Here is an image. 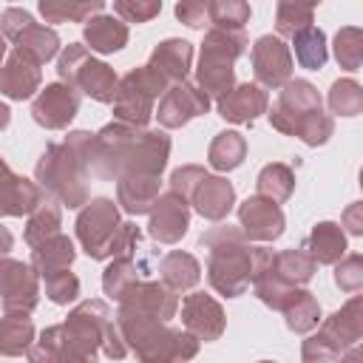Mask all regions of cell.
<instances>
[{
	"mask_svg": "<svg viewBox=\"0 0 363 363\" xmlns=\"http://www.w3.org/2000/svg\"><path fill=\"white\" fill-rule=\"evenodd\" d=\"M318 272V264L298 247L292 250H281L272 255V275L286 286V289H298L306 286Z\"/></svg>",
	"mask_w": 363,
	"mask_h": 363,
	"instance_id": "obj_29",
	"label": "cell"
},
{
	"mask_svg": "<svg viewBox=\"0 0 363 363\" xmlns=\"http://www.w3.org/2000/svg\"><path fill=\"white\" fill-rule=\"evenodd\" d=\"M11 247H14V235L6 227H0V258H6Z\"/></svg>",
	"mask_w": 363,
	"mask_h": 363,
	"instance_id": "obj_53",
	"label": "cell"
},
{
	"mask_svg": "<svg viewBox=\"0 0 363 363\" xmlns=\"http://www.w3.org/2000/svg\"><path fill=\"white\" fill-rule=\"evenodd\" d=\"M326 102H329V111L337 113V116H357L363 111V88L352 77L335 79L332 88H329Z\"/></svg>",
	"mask_w": 363,
	"mask_h": 363,
	"instance_id": "obj_42",
	"label": "cell"
},
{
	"mask_svg": "<svg viewBox=\"0 0 363 363\" xmlns=\"http://www.w3.org/2000/svg\"><path fill=\"white\" fill-rule=\"evenodd\" d=\"M113 320L128 352H133L139 363H184L199 354V340L190 332L173 329L153 315L119 306Z\"/></svg>",
	"mask_w": 363,
	"mask_h": 363,
	"instance_id": "obj_3",
	"label": "cell"
},
{
	"mask_svg": "<svg viewBox=\"0 0 363 363\" xmlns=\"http://www.w3.org/2000/svg\"><path fill=\"white\" fill-rule=\"evenodd\" d=\"M159 278L167 289L173 292H187L201 281V264L196 261V255L173 250L159 261Z\"/></svg>",
	"mask_w": 363,
	"mask_h": 363,
	"instance_id": "obj_28",
	"label": "cell"
},
{
	"mask_svg": "<svg viewBox=\"0 0 363 363\" xmlns=\"http://www.w3.org/2000/svg\"><path fill=\"white\" fill-rule=\"evenodd\" d=\"M162 11V0H113V17L128 23H147Z\"/></svg>",
	"mask_w": 363,
	"mask_h": 363,
	"instance_id": "obj_45",
	"label": "cell"
},
{
	"mask_svg": "<svg viewBox=\"0 0 363 363\" xmlns=\"http://www.w3.org/2000/svg\"><path fill=\"white\" fill-rule=\"evenodd\" d=\"M147 65H150L167 85H179V82L187 79V74H190V68H193V43L179 40V37L162 40V43L150 51Z\"/></svg>",
	"mask_w": 363,
	"mask_h": 363,
	"instance_id": "obj_21",
	"label": "cell"
},
{
	"mask_svg": "<svg viewBox=\"0 0 363 363\" xmlns=\"http://www.w3.org/2000/svg\"><path fill=\"white\" fill-rule=\"evenodd\" d=\"M284 312V320H286V329L295 332V335H309L318 323H320V303L318 298L298 286V289H289L286 298L281 301V309Z\"/></svg>",
	"mask_w": 363,
	"mask_h": 363,
	"instance_id": "obj_27",
	"label": "cell"
},
{
	"mask_svg": "<svg viewBox=\"0 0 363 363\" xmlns=\"http://www.w3.org/2000/svg\"><path fill=\"white\" fill-rule=\"evenodd\" d=\"M102 352H105V357H111V360H122L125 354H128V346H125V340H122V332H119V326H116V320H111L108 323V329H105V335H102V346H99Z\"/></svg>",
	"mask_w": 363,
	"mask_h": 363,
	"instance_id": "obj_50",
	"label": "cell"
},
{
	"mask_svg": "<svg viewBox=\"0 0 363 363\" xmlns=\"http://www.w3.org/2000/svg\"><path fill=\"white\" fill-rule=\"evenodd\" d=\"M238 227L247 235V241H275L286 230V218L281 204L264 199V196H247L238 204Z\"/></svg>",
	"mask_w": 363,
	"mask_h": 363,
	"instance_id": "obj_14",
	"label": "cell"
},
{
	"mask_svg": "<svg viewBox=\"0 0 363 363\" xmlns=\"http://www.w3.org/2000/svg\"><path fill=\"white\" fill-rule=\"evenodd\" d=\"M43 201H45V193L40 190V184L14 173L0 156V216H9V218L31 216Z\"/></svg>",
	"mask_w": 363,
	"mask_h": 363,
	"instance_id": "obj_18",
	"label": "cell"
},
{
	"mask_svg": "<svg viewBox=\"0 0 363 363\" xmlns=\"http://www.w3.org/2000/svg\"><path fill=\"white\" fill-rule=\"evenodd\" d=\"M60 227H62V210H60V204H57L54 199H45V201L28 216L26 230H23V238H26V244L34 250V247L45 244L48 238L60 235Z\"/></svg>",
	"mask_w": 363,
	"mask_h": 363,
	"instance_id": "obj_34",
	"label": "cell"
},
{
	"mask_svg": "<svg viewBox=\"0 0 363 363\" xmlns=\"http://www.w3.org/2000/svg\"><path fill=\"white\" fill-rule=\"evenodd\" d=\"M250 60H252L255 85H261V88H281L292 79V51L275 34L258 37L252 43Z\"/></svg>",
	"mask_w": 363,
	"mask_h": 363,
	"instance_id": "obj_11",
	"label": "cell"
},
{
	"mask_svg": "<svg viewBox=\"0 0 363 363\" xmlns=\"http://www.w3.org/2000/svg\"><path fill=\"white\" fill-rule=\"evenodd\" d=\"M210 105H213V99H210L204 91H199L196 82H187V79H184V82H179V85H170V88L162 94L159 108L153 111V116L159 119L162 128L176 130V128H182V125H187L190 119L204 116V113L210 111Z\"/></svg>",
	"mask_w": 363,
	"mask_h": 363,
	"instance_id": "obj_12",
	"label": "cell"
},
{
	"mask_svg": "<svg viewBox=\"0 0 363 363\" xmlns=\"http://www.w3.org/2000/svg\"><path fill=\"white\" fill-rule=\"evenodd\" d=\"M301 250L315 261V264H337L346 255V233L335 221H318Z\"/></svg>",
	"mask_w": 363,
	"mask_h": 363,
	"instance_id": "obj_26",
	"label": "cell"
},
{
	"mask_svg": "<svg viewBox=\"0 0 363 363\" xmlns=\"http://www.w3.org/2000/svg\"><path fill=\"white\" fill-rule=\"evenodd\" d=\"M91 142H94L91 130H71L62 142L48 145L34 164V182L40 184V190L51 196L57 204H65L68 210L85 207L91 199L88 190Z\"/></svg>",
	"mask_w": 363,
	"mask_h": 363,
	"instance_id": "obj_2",
	"label": "cell"
},
{
	"mask_svg": "<svg viewBox=\"0 0 363 363\" xmlns=\"http://www.w3.org/2000/svg\"><path fill=\"white\" fill-rule=\"evenodd\" d=\"M335 284H337L343 292H357V289L363 286V255H360V252L343 255V258L335 264Z\"/></svg>",
	"mask_w": 363,
	"mask_h": 363,
	"instance_id": "obj_46",
	"label": "cell"
},
{
	"mask_svg": "<svg viewBox=\"0 0 363 363\" xmlns=\"http://www.w3.org/2000/svg\"><path fill=\"white\" fill-rule=\"evenodd\" d=\"M196 213L207 221H224L235 204V187L224 176H204L190 196Z\"/></svg>",
	"mask_w": 363,
	"mask_h": 363,
	"instance_id": "obj_22",
	"label": "cell"
},
{
	"mask_svg": "<svg viewBox=\"0 0 363 363\" xmlns=\"http://www.w3.org/2000/svg\"><path fill=\"white\" fill-rule=\"evenodd\" d=\"M204 176H210L201 164H182V167H176L173 173H170V190L176 193V196H182L187 204H190V196H193V190L199 187V182L204 179Z\"/></svg>",
	"mask_w": 363,
	"mask_h": 363,
	"instance_id": "obj_47",
	"label": "cell"
},
{
	"mask_svg": "<svg viewBox=\"0 0 363 363\" xmlns=\"http://www.w3.org/2000/svg\"><path fill=\"white\" fill-rule=\"evenodd\" d=\"M57 74H60V82L71 85L77 94L91 96L94 102L111 105L116 96V85H119L116 71L108 62L96 60L82 43H68L60 51Z\"/></svg>",
	"mask_w": 363,
	"mask_h": 363,
	"instance_id": "obj_6",
	"label": "cell"
},
{
	"mask_svg": "<svg viewBox=\"0 0 363 363\" xmlns=\"http://www.w3.org/2000/svg\"><path fill=\"white\" fill-rule=\"evenodd\" d=\"M247 159V139L238 130H221L213 136L210 147H207V164L218 173L235 170L241 162Z\"/></svg>",
	"mask_w": 363,
	"mask_h": 363,
	"instance_id": "obj_32",
	"label": "cell"
},
{
	"mask_svg": "<svg viewBox=\"0 0 363 363\" xmlns=\"http://www.w3.org/2000/svg\"><path fill=\"white\" fill-rule=\"evenodd\" d=\"M255 190H258V196H264V199H269L275 204L286 201L292 196V190H295V170L289 164H284V162H269V164H264L258 170Z\"/></svg>",
	"mask_w": 363,
	"mask_h": 363,
	"instance_id": "obj_35",
	"label": "cell"
},
{
	"mask_svg": "<svg viewBox=\"0 0 363 363\" xmlns=\"http://www.w3.org/2000/svg\"><path fill=\"white\" fill-rule=\"evenodd\" d=\"M14 51L31 57L37 65L54 60L60 54V37L54 28L40 26V23H28L17 37H14Z\"/></svg>",
	"mask_w": 363,
	"mask_h": 363,
	"instance_id": "obj_31",
	"label": "cell"
},
{
	"mask_svg": "<svg viewBox=\"0 0 363 363\" xmlns=\"http://www.w3.org/2000/svg\"><path fill=\"white\" fill-rule=\"evenodd\" d=\"M105 3L102 0H40L37 11L43 14L45 23H88L91 17L102 14Z\"/></svg>",
	"mask_w": 363,
	"mask_h": 363,
	"instance_id": "obj_33",
	"label": "cell"
},
{
	"mask_svg": "<svg viewBox=\"0 0 363 363\" xmlns=\"http://www.w3.org/2000/svg\"><path fill=\"white\" fill-rule=\"evenodd\" d=\"M79 113V94L65 82H48L31 102V119L45 130H62Z\"/></svg>",
	"mask_w": 363,
	"mask_h": 363,
	"instance_id": "obj_13",
	"label": "cell"
},
{
	"mask_svg": "<svg viewBox=\"0 0 363 363\" xmlns=\"http://www.w3.org/2000/svg\"><path fill=\"white\" fill-rule=\"evenodd\" d=\"M34 343V320L28 315H6L0 318V354L20 357Z\"/></svg>",
	"mask_w": 363,
	"mask_h": 363,
	"instance_id": "obj_36",
	"label": "cell"
},
{
	"mask_svg": "<svg viewBox=\"0 0 363 363\" xmlns=\"http://www.w3.org/2000/svg\"><path fill=\"white\" fill-rule=\"evenodd\" d=\"M74 258H77V247L62 233L31 250V267H34V272L40 278H45L51 272H60V269H68L74 264Z\"/></svg>",
	"mask_w": 363,
	"mask_h": 363,
	"instance_id": "obj_30",
	"label": "cell"
},
{
	"mask_svg": "<svg viewBox=\"0 0 363 363\" xmlns=\"http://www.w3.org/2000/svg\"><path fill=\"white\" fill-rule=\"evenodd\" d=\"M199 247L207 250V281L224 298H238L250 289L252 278V247L241 227L216 224L201 233Z\"/></svg>",
	"mask_w": 363,
	"mask_h": 363,
	"instance_id": "obj_5",
	"label": "cell"
},
{
	"mask_svg": "<svg viewBox=\"0 0 363 363\" xmlns=\"http://www.w3.org/2000/svg\"><path fill=\"white\" fill-rule=\"evenodd\" d=\"M45 281V298L57 306H68L71 301L79 298V278L71 269H60L43 278Z\"/></svg>",
	"mask_w": 363,
	"mask_h": 363,
	"instance_id": "obj_44",
	"label": "cell"
},
{
	"mask_svg": "<svg viewBox=\"0 0 363 363\" xmlns=\"http://www.w3.org/2000/svg\"><path fill=\"white\" fill-rule=\"evenodd\" d=\"M315 335L335 352V357H337L343 349L354 346V343L363 337V298H360V295H352L337 312H332V315L320 323V329H318Z\"/></svg>",
	"mask_w": 363,
	"mask_h": 363,
	"instance_id": "obj_17",
	"label": "cell"
},
{
	"mask_svg": "<svg viewBox=\"0 0 363 363\" xmlns=\"http://www.w3.org/2000/svg\"><path fill=\"white\" fill-rule=\"evenodd\" d=\"M139 267L133 258H111L108 267L102 269V292L111 301H122L136 284H139Z\"/></svg>",
	"mask_w": 363,
	"mask_h": 363,
	"instance_id": "obj_37",
	"label": "cell"
},
{
	"mask_svg": "<svg viewBox=\"0 0 363 363\" xmlns=\"http://www.w3.org/2000/svg\"><path fill=\"white\" fill-rule=\"evenodd\" d=\"M119 306H130V309H139L145 315H153L159 320H170L179 309V295L173 289H167L162 281H139L122 301Z\"/></svg>",
	"mask_w": 363,
	"mask_h": 363,
	"instance_id": "obj_23",
	"label": "cell"
},
{
	"mask_svg": "<svg viewBox=\"0 0 363 363\" xmlns=\"http://www.w3.org/2000/svg\"><path fill=\"white\" fill-rule=\"evenodd\" d=\"M258 363H275V360H258Z\"/></svg>",
	"mask_w": 363,
	"mask_h": 363,
	"instance_id": "obj_56",
	"label": "cell"
},
{
	"mask_svg": "<svg viewBox=\"0 0 363 363\" xmlns=\"http://www.w3.org/2000/svg\"><path fill=\"white\" fill-rule=\"evenodd\" d=\"M315 20V3H278L275 6V37H295Z\"/></svg>",
	"mask_w": 363,
	"mask_h": 363,
	"instance_id": "obj_41",
	"label": "cell"
},
{
	"mask_svg": "<svg viewBox=\"0 0 363 363\" xmlns=\"http://www.w3.org/2000/svg\"><path fill=\"white\" fill-rule=\"evenodd\" d=\"M28 23H34V17H31L26 9H17V6H9V9L0 14V31H3V37L11 40V43H14V37H17Z\"/></svg>",
	"mask_w": 363,
	"mask_h": 363,
	"instance_id": "obj_48",
	"label": "cell"
},
{
	"mask_svg": "<svg viewBox=\"0 0 363 363\" xmlns=\"http://www.w3.org/2000/svg\"><path fill=\"white\" fill-rule=\"evenodd\" d=\"M9 122H11V108L6 102H0V130H6Z\"/></svg>",
	"mask_w": 363,
	"mask_h": 363,
	"instance_id": "obj_54",
	"label": "cell"
},
{
	"mask_svg": "<svg viewBox=\"0 0 363 363\" xmlns=\"http://www.w3.org/2000/svg\"><path fill=\"white\" fill-rule=\"evenodd\" d=\"M147 216H150L147 235L159 244H179L190 227V204L182 196H176L173 190L159 193V199Z\"/></svg>",
	"mask_w": 363,
	"mask_h": 363,
	"instance_id": "obj_16",
	"label": "cell"
},
{
	"mask_svg": "<svg viewBox=\"0 0 363 363\" xmlns=\"http://www.w3.org/2000/svg\"><path fill=\"white\" fill-rule=\"evenodd\" d=\"M269 125L284 136H298L303 145H326L335 133V119L323 113V99L309 79H289L281 85L278 99L267 108Z\"/></svg>",
	"mask_w": 363,
	"mask_h": 363,
	"instance_id": "obj_4",
	"label": "cell"
},
{
	"mask_svg": "<svg viewBox=\"0 0 363 363\" xmlns=\"http://www.w3.org/2000/svg\"><path fill=\"white\" fill-rule=\"evenodd\" d=\"M170 85L145 62L139 68H130L125 77H119L116 85V96H113V119L128 125V128H147V122L153 119L156 111V99H162V94Z\"/></svg>",
	"mask_w": 363,
	"mask_h": 363,
	"instance_id": "obj_7",
	"label": "cell"
},
{
	"mask_svg": "<svg viewBox=\"0 0 363 363\" xmlns=\"http://www.w3.org/2000/svg\"><path fill=\"white\" fill-rule=\"evenodd\" d=\"M119 207L108 196L88 199V204L77 216V241L82 244L85 255L94 261H108L111 258V244L119 230Z\"/></svg>",
	"mask_w": 363,
	"mask_h": 363,
	"instance_id": "obj_8",
	"label": "cell"
},
{
	"mask_svg": "<svg viewBox=\"0 0 363 363\" xmlns=\"http://www.w3.org/2000/svg\"><path fill=\"white\" fill-rule=\"evenodd\" d=\"M182 326L199 343L201 340L210 343V340H218L224 335L227 318H224L221 303L213 295H207V292H190L182 301Z\"/></svg>",
	"mask_w": 363,
	"mask_h": 363,
	"instance_id": "obj_15",
	"label": "cell"
},
{
	"mask_svg": "<svg viewBox=\"0 0 363 363\" xmlns=\"http://www.w3.org/2000/svg\"><path fill=\"white\" fill-rule=\"evenodd\" d=\"M167 156H170V136L164 130L108 122L94 133L88 167L94 176L105 182H116L133 173L162 176V170L167 167Z\"/></svg>",
	"mask_w": 363,
	"mask_h": 363,
	"instance_id": "obj_1",
	"label": "cell"
},
{
	"mask_svg": "<svg viewBox=\"0 0 363 363\" xmlns=\"http://www.w3.org/2000/svg\"><path fill=\"white\" fill-rule=\"evenodd\" d=\"M40 82H43V74H40V65L20 54V51H11L0 68V96L6 99H14V102H23V99H31L40 94Z\"/></svg>",
	"mask_w": 363,
	"mask_h": 363,
	"instance_id": "obj_20",
	"label": "cell"
},
{
	"mask_svg": "<svg viewBox=\"0 0 363 363\" xmlns=\"http://www.w3.org/2000/svg\"><path fill=\"white\" fill-rule=\"evenodd\" d=\"M267 108H269V96L255 82H241L233 91H227L221 99H216L218 116L233 125H250L261 113H267Z\"/></svg>",
	"mask_w": 363,
	"mask_h": 363,
	"instance_id": "obj_19",
	"label": "cell"
},
{
	"mask_svg": "<svg viewBox=\"0 0 363 363\" xmlns=\"http://www.w3.org/2000/svg\"><path fill=\"white\" fill-rule=\"evenodd\" d=\"M0 303L6 315H31L40 303V275L31 264L0 258Z\"/></svg>",
	"mask_w": 363,
	"mask_h": 363,
	"instance_id": "obj_9",
	"label": "cell"
},
{
	"mask_svg": "<svg viewBox=\"0 0 363 363\" xmlns=\"http://www.w3.org/2000/svg\"><path fill=\"white\" fill-rule=\"evenodd\" d=\"M340 227H346L349 235H363V204H360V201H352V204L343 210Z\"/></svg>",
	"mask_w": 363,
	"mask_h": 363,
	"instance_id": "obj_51",
	"label": "cell"
},
{
	"mask_svg": "<svg viewBox=\"0 0 363 363\" xmlns=\"http://www.w3.org/2000/svg\"><path fill=\"white\" fill-rule=\"evenodd\" d=\"M176 17L184 26H190V28H204L207 3H201V0H182V3H176Z\"/></svg>",
	"mask_w": 363,
	"mask_h": 363,
	"instance_id": "obj_49",
	"label": "cell"
},
{
	"mask_svg": "<svg viewBox=\"0 0 363 363\" xmlns=\"http://www.w3.org/2000/svg\"><path fill=\"white\" fill-rule=\"evenodd\" d=\"M159 199V176H145V173H133V176H122L116 179V204L128 213V216H145L153 210Z\"/></svg>",
	"mask_w": 363,
	"mask_h": 363,
	"instance_id": "obj_24",
	"label": "cell"
},
{
	"mask_svg": "<svg viewBox=\"0 0 363 363\" xmlns=\"http://www.w3.org/2000/svg\"><path fill=\"white\" fill-rule=\"evenodd\" d=\"M128 26L113 17V14H96L85 23L82 28V40H85V48L94 54H113V51H122L128 45Z\"/></svg>",
	"mask_w": 363,
	"mask_h": 363,
	"instance_id": "obj_25",
	"label": "cell"
},
{
	"mask_svg": "<svg viewBox=\"0 0 363 363\" xmlns=\"http://www.w3.org/2000/svg\"><path fill=\"white\" fill-rule=\"evenodd\" d=\"M96 352L99 349L88 346L71 329H65V323H57L40 332L26 357L28 363H96Z\"/></svg>",
	"mask_w": 363,
	"mask_h": 363,
	"instance_id": "obj_10",
	"label": "cell"
},
{
	"mask_svg": "<svg viewBox=\"0 0 363 363\" xmlns=\"http://www.w3.org/2000/svg\"><path fill=\"white\" fill-rule=\"evenodd\" d=\"M3 62H6V37L0 31V68H3Z\"/></svg>",
	"mask_w": 363,
	"mask_h": 363,
	"instance_id": "obj_55",
	"label": "cell"
},
{
	"mask_svg": "<svg viewBox=\"0 0 363 363\" xmlns=\"http://www.w3.org/2000/svg\"><path fill=\"white\" fill-rule=\"evenodd\" d=\"M335 60L346 71H357L363 65V31L357 26H343L335 34Z\"/></svg>",
	"mask_w": 363,
	"mask_h": 363,
	"instance_id": "obj_43",
	"label": "cell"
},
{
	"mask_svg": "<svg viewBox=\"0 0 363 363\" xmlns=\"http://www.w3.org/2000/svg\"><path fill=\"white\" fill-rule=\"evenodd\" d=\"M250 40L244 31H224V28H210L201 40V54L199 57H213L224 62H235L247 51Z\"/></svg>",
	"mask_w": 363,
	"mask_h": 363,
	"instance_id": "obj_39",
	"label": "cell"
},
{
	"mask_svg": "<svg viewBox=\"0 0 363 363\" xmlns=\"http://www.w3.org/2000/svg\"><path fill=\"white\" fill-rule=\"evenodd\" d=\"M332 363H363V352H360V346L354 343V346H349V349H343Z\"/></svg>",
	"mask_w": 363,
	"mask_h": 363,
	"instance_id": "obj_52",
	"label": "cell"
},
{
	"mask_svg": "<svg viewBox=\"0 0 363 363\" xmlns=\"http://www.w3.org/2000/svg\"><path fill=\"white\" fill-rule=\"evenodd\" d=\"M292 48H295V60H298V65L306 68V71H318V68H323L326 60H329L326 34H323L320 28H315V26L298 31V34L292 37Z\"/></svg>",
	"mask_w": 363,
	"mask_h": 363,
	"instance_id": "obj_38",
	"label": "cell"
},
{
	"mask_svg": "<svg viewBox=\"0 0 363 363\" xmlns=\"http://www.w3.org/2000/svg\"><path fill=\"white\" fill-rule=\"evenodd\" d=\"M250 3L244 0H210L207 3V20L213 23V28H224V31H244V26L250 23Z\"/></svg>",
	"mask_w": 363,
	"mask_h": 363,
	"instance_id": "obj_40",
	"label": "cell"
}]
</instances>
